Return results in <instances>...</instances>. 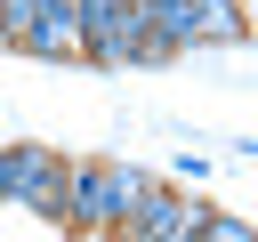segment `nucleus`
I'll return each mask as SVG.
<instances>
[{
	"mask_svg": "<svg viewBox=\"0 0 258 242\" xmlns=\"http://www.w3.org/2000/svg\"><path fill=\"white\" fill-rule=\"evenodd\" d=\"M32 8H40V0H0V48H16V32L32 24Z\"/></svg>",
	"mask_w": 258,
	"mask_h": 242,
	"instance_id": "423d86ee",
	"label": "nucleus"
},
{
	"mask_svg": "<svg viewBox=\"0 0 258 242\" xmlns=\"http://www.w3.org/2000/svg\"><path fill=\"white\" fill-rule=\"evenodd\" d=\"M0 202L32 210L40 226H64V210H73V161L56 145H32V137L0 145Z\"/></svg>",
	"mask_w": 258,
	"mask_h": 242,
	"instance_id": "f257e3e1",
	"label": "nucleus"
},
{
	"mask_svg": "<svg viewBox=\"0 0 258 242\" xmlns=\"http://www.w3.org/2000/svg\"><path fill=\"white\" fill-rule=\"evenodd\" d=\"M113 234H129V242H194V234H202V202H194L185 186H161V177H153V186L121 210Z\"/></svg>",
	"mask_w": 258,
	"mask_h": 242,
	"instance_id": "7ed1b4c3",
	"label": "nucleus"
},
{
	"mask_svg": "<svg viewBox=\"0 0 258 242\" xmlns=\"http://www.w3.org/2000/svg\"><path fill=\"white\" fill-rule=\"evenodd\" d=\"M153 186V169H129V161H73V210L64 226L73 234H113L121 210Z\"/></svg>",
	"mask_w": 258,
	"mask_h": 242,
	"instance_id": "f03ea898",
	"label": "nucleus"
},
{
	"mask_svg": "<svg viewBox=\"0 0 258 242\" xmlns=\"http://www.w3.org/2000/svg\"><path fill=\"white\" fill-rule=\"evenodd\" d=\"M194 242H250V218H226V210H202V234Z\"/></svg>",
	"mask_w": 258,
	"mask_h": 242,
	"instance_id": "39448f33",
	"label": "nucleus"
},
{
	"mask_svg": "<svg viewBox=\"0 0 258 242\" xmlns=\"http://www.w3.org/2000/svg\"><path fill=\"white\" fill-rule=\"evenodd\" d=\"M16 56H48V65L56 56H81V8L73 0H40L32 24L16 32Z\"/></svg>",
	"mask_w": 258,
	"mask_h": 242,
	"instance_id": "20e7f679",
	"label": "nucleus"
}]
</instances>
